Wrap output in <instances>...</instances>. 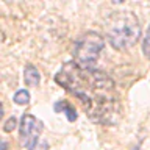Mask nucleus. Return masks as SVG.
Segmentation results:
<instances>
[{
	"instance_id": "obj_2",
	"label": "nucleus",
	"mask_w": 150,
	"mask_h": 150,
	"mask_svg": "<svg viewBox=\"0 0 150 150\" xmlns=\"http://www.w3.org/2000/svg\"><path fill=\"white\" fill-rule=\"evenodd\" d=\"M105 35L111 47L116 50H127L133 47L141 38V25L131 11L112 13L105 22Z\"/></svg>"
},
{
	"instance_id": "obj_6",
	"label": "nucleus",
	"mask_w": 150,
	"mask_h": 150,
	"mask_svg": "<svg viewBox=\"0 0 150 150\" xmlns=\"http://www.w3.org/2000/svg\"><path fill=\"white\" fill-rule=\"evenodd\" d=\"M55 111H56V112H64L66 117H67L70 122L77 120V111H75V108L70 105V103H67L66 100L56 102V103H55Z\"/></svg>"
},
{
	"instance_id": "obj_7",
	"label": "nucleus",
	"mask_w": 150,
	"mask_h": 150,
	"mask_svg": "<svg viewBox=\"0 0 150 150\" xmlns=\"http://www.w3.org/2000/svg\"><path fill=\"white\" fill-rule=\"evenodd\" d=\"M14 102H16L17 105H27V103L30 102V94H28V91H25V89L17 91L14 94Z\"/></svg>"
},
{
	"instance_id": "obj_5",
	"label": "nucleus",
	"mask_w": 150,
	"mask_h": 150,
	"mask_svg": "<svg viewBox=\"0 0 150 150\" xmlns=\"http://www.w3.org/2000/svg\"><path fill=\"white\" fill-rule=\"evenodd\" d=\"M23 81H25V84L30 88H35L39 84V81H41L39 70H38L33 64H27L25 69H23Z\"/></svg>"
},
{
	"instance_id": "obj_8",
	"label": "nucleus",
	"mask_w": 150,
	"mask_h": 150,
	"mask_svg": "<svg viewBox=\"0 0 150 150\" xmlns=\"http://www.w3.org/2000/svg\"><path fill=\"white\" fill-rule=\"evenodd\" d=\"M142 52H144V55L150 59V27L147 28V33H145L144 41H142Z\"/></svg>"
},
{
	"instance_id": "obj_4",
	"label": "nucleus",
	"mask_w": 150,
	"mask_h": 150,
	"mask_svg": "<svg viewBox=\"0 0 150 150\" xmlns=\"http://www.w3.org/2000/svg\"><path fill=\"white\" fill-rule=\"evenodd\" d=\"M44 125L31 114H23L19 124V138L28 150H49V142L42 139Z\"/></svg>"
},
{
	"instance_id": "obj_1",
	"label": "nucleus",
	"mask_w": 150,
	"mask_h": 150,
	"mask_svg": "<svg viewBox=\"0 0 150 150\" xmlns=\"http://www.w3.org/2000/svg\"><path fill=\"white\" fill-rule=\"evenodd\" d=\"M59 86L81 102L83 110L91 120L103 125L116 124L120 106L116 84L108 74L97 69H86L75 61L66 63L55 75Z\"/></svg>"
},
{
	"instance_id": "obj_9",
	"label": "nucleus",
	"mask_w": 150,
	"mask_h": 150,
	"mask_svg": "<svg viewBox=\"0 0 150 150\" xmlns=\"http://www.w3.org/2000/svg\"><path fill=\"white\" fill-rule=\"evenodd\" d=\"M16 125H17V122L14 117H9V119L5 122V127H3V130L6 131V133H9V131H13L14 128H16Z\"/></svg>"
},
{
	"instance_id": "obj_3",
	"label": "nucleus",
	"mask_w": 150,
	"mask_h": 150,
	"mask_svg": "<svg viewBox=\"0 0 150 150\" xmlns=\"http://www.w3.org/2000/svg\"><path fill=\"white\" fill-rule=\"evenodd\" d=\"M105 41L103 36L96 31H88L83 36H80L74 47V59L81 67L94 69L98 56H100Z\"/></svg>"
}]
</instances>
